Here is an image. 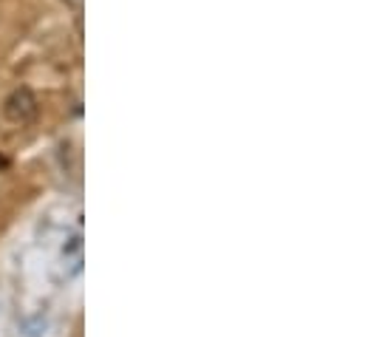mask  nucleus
<instances>
[{
  "instance_id": "nucleus-1",
  "label": "nucleus",
  "mask_w": 365,
  "mask_h": 337,
  "mask_svg": "<svg viewBox=\"0 0 365 337\" xmlns=\"http://www.w3.org/2000/svg\"><path fill=\"white\" fill-rule=\"evenodd\" d=\"M37 96L29 91V88H17V91H11L9 96H6V102H3V114H6V119L9 122H14V125H29L34 116H37Z\"/></svg>"
}]
</instances>
